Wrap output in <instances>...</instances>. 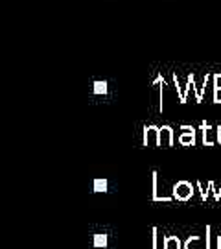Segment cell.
<instances>
[{
    "mask_svg": "<svg viewBox=\"0 0 221 249\" xmlns=\"http://www.w3.org/2000/svg\"><path fill=\"white\" fill-rule=\"evenodd\" d=\"M153 232V242H151V249H160V234H159V229L157 227H153L151 229Z\"/></svg>",
    "mask_w": 221,
    "mask_h": 249,
    "instance_id": "8fae6325",
    "label": "cell"
},
{
    "mask_svg": "<svg viewBox=\"0 0 221 249\" xmlns=\"http://www.w3.org/2000/svg\"><path fill=\"white\" fill-rule=\"evenodd\" d=\"M197 188H199V192H201V199H203V201H206L210 192H208V190L203 187V183H201V181H197Z\"/></svg>",
    "mask_w": 221,
    "mask_h": 249,
    "instance_id": "5bb4252c",
    "label": "cell"
},
{
    "mask_svg": "<svg viewBox=\"0 0 221 249\" xmlns=\"http://www.w3.org/2000/svg\"><path fill=\"white\" fill-rule=\"evenodd\" d=\"M210 232H212V227L206 225V249H210Z\"/></svg>",
    "mask_w": 221,
    "mask_h": 249,
    "instance_id": "ac0fdd59",
    "label": "cell"
},
{
    "mask_svg": "<svg viewBox=\"0 0 221 249\" xmlns=\"http://www.w3.org/2000/svg\"><path fill=\"white\" fill-rule=\"evenodd\" d=\"M199 242H201V236H199V234H192V236H190V238L185 242L183 249H197L195 246H197Z\"/></svg>",
    "mask_w": 221,
    "mask_h": 249,
    "instance_id": "ba28073f",
    "label": "cell"
},
{
    "mask_svg": "<svg viewBox=\"0 0 221 249\" xmlns=\"http://www.w3.org/2000/svg\"><path fill=\"white\" fill-rule=\"evenodd\" d=\"M107 81H94V94H107Z\"/></svg>",
    "mask_w": 221,
    "mask_h": 249,
    "instance_id": "9c48e42d",
    "label": "cell"
},
{
    "mask_svg": "<svg viewBox=\"0 0 221 249\" xmlns=\"http://www.w3.org/2000/svg\"><path fill=\"white\" fill-rule=\"evenodd\" d=\"M212 80H214V89L221 90V74H214Z\"/></svg>",
    "mask_w": 221,
    "mask_h": 249,
    "instance_id": "2e32d148",
    "label": "cell"
},
{
    "mask_svg": "<svg viewBox=\"0 0 221 249\" xmlns=\"http://www.w3.org/2000/svg\"><path fill=\"white\" fill-rule=\"evenodd\" d=\"M173 139H175V135H173V127L171 125H162L160 127V137H159V146L160 148H171L173 146Z\"/></svg>",
    "mask_w": 221,
    "mask_h": 249,
    "instance_id": "3957f363",
    "label": "cell"
},
{
    "mask_svg": "<svg viewBox=\"0 0 221 249\" xmlns=\"http://www.w3.org/2000/svg\"><path fill=\"white\" fill-rule=\"evenodd\" d=\"M194 187L190 181H177L171 190V196L175 201H190L194 197Z\"/></svg>",
    "mask_w": 221,
    "mask_h": 249,
    "instance_id": "6da1fadb",
    "label": "cell"
},
{
    "mask_svg": "<svg viewBox=\"0 0 221 249\" xmlns=\"http://www.w3.org/2000/svg\"><path fill=\"white\" fill-rule=\"evenodd\" d=\"M151 187H153V196H151L153 201H166V203L173 201V196H159V174L157 172L151 174Z\"/></svg>",
    "mask_w": 221,
    "mask_h": 249,
    "instance_id": "5b68a950",
    "label": "cell"
},
{
    "mask_svg": "<svg viewBox=\"0 0 221 249\" xmlns=\"http://www.w3.org/2000/svg\"><path fill=\"white\" fill-rule=\"evenodd\" d=\"M162 244H164L162 249H183V244H181L179 236H164Z\"/></svg>",
    "mask_w": 221,
    "mask_h": 249,
    "instance_id": "52a82bcc",
    "label": "cell"
},
{
    "mask_svg": "<svg viewBox=\"0 0 221 249\" xmlns=\"http://www.w3.org/2000/svg\"><path fill=\"white\" fill-rule=\"evenodd\" d=\"M214 104H221V90L220 89H214Z\"/></svg>",
    "mask_w": 221,
    "mask_h": 249,
    "instance_id": "e0dca14e",
    "label": "cell"
},
{
    "mask_svg": "<svg viewBox=\"0 0 221 249\" xmlns=\"http://www.w3.org/2000/svg\"><path fill=\"white\" fill-rule=\"evenodd\" d=\"M201 133H203V144L204 146H214V133H216V129H214L212 125L208 124L206 120L201 122Z\"/></svg>",
    "mask_w": 221,
    "mask_h": 249,
    "instance_id": "8992f818",
    "label": "cell"
},
{
    "mask_svg": "<svg viewBox=\"0 0 221 249\" xmlns=\"http://www.w3.org/2000/svg\"><path fill=\"white\" fill-rule=\"evenodd\" d=\"M94 192H107V179H96L94 181Z\"/></svg>",
    "mask_w": 221,
    "mask_h": 249,
    "instance_id": "7c38bea8",
    "label": "cell"
},
{
    "mask_svg": "<svg viewBox=\"0 0 221 249\" xmlns=\"http://www.w3.org/2000/svg\"><path fill=\"white\" fill-rule=\"evenodd\" d=\"M160 127L155 124L144 125V146H159Z\"/></svg>",
    "mask_w": 221,
    "mask_h": 249,
    "instance_id": "7a4b0ae2",
    "label": "cell"
},
{
    "mask_svg": "<svg viewBox=\"0 0 221 249\" xmlns=\"http://www.w3.org/2000/svg\"><path fill=\"white\" fill-rule=\"evenodd\" d=\"M216 249H221V234L216 238Z\"/></svg>",
    "mask_w": 221,
    "mask_h": 249,
    "instance_id": "ffe728a7",
    "label": "cell"
},
{
    "mask_svg": "<svg viewBox=\"0 0 221 249\" xmlns=\"http://www.w3.org/2000/svg\"><path fill=\"white\" fill-rule=\"evenodd\" d=\"M173 83H175V90H177V94H179V102H181V104H185V92L181 90V85H179V78H177V74H173Z\"/></svg>",
    "mask_w": 221,
    "mask_h": 249,
    "instance_id": "4fadbf2b",
    "label": "cell"
},
{
    "mask_svg": "<svg viewBox=\"0 0 221 249\" xmlns=\"http://www.w3.org/2000/svg\"><path fill=\"white\" fill-rule=\"evenodd\" d=\"M107 234H94V248H107Z\"/></svg>",
    "mask_w": 221,
    "mask_h": 249,
    "instance_id": "30bf717a",
    "label": "cell"
},
{
    "mask_svg": "<svg viewBox=\"0 0 221 249\" xmlns=\"http://www.w3.org/2000/svg\"><path fill=\"white\" fill-rule=\"evenodd\" d=\"M216 141L221 144V125H218V127H216Z\"/></svg>",
    "mask_w": 221,
    "mask_h": 249,
    "instance_id": "d6986e66",
    "label": "cell"
},
{
    "mask_svg": "<svg viewBox=\"0 0 221 249\" xmlns=\"http://www.w3.org/2000/svg\"><path fill=\"white\" fill-rule=\"evenodd\" d=\"M208 188H210V190H214V197H216V201H220V199H221V187L216 188V185L210 181V183H208Z\"/></svg>",
    "mask_w": 221,
    "mask_h": 249,
    "instance_id": "9a60e30c",
    "label": "cell"
},
{
    "mask_svg": "<svg viewBox=\"0 0 221 249\" xmlns=\"http://www.w3.org/2000/svg\"><path fill=\"white\" fill-rule=\"evenodd\" d=\"M183 133L179 135V144L181 146H195V129L192 125H181Z\"/></svg>",
    "mask_w": 221,
    "mask_h": 249,
    "instance_id": "277c9868",
    "label": "cell"
}]
</instances>
